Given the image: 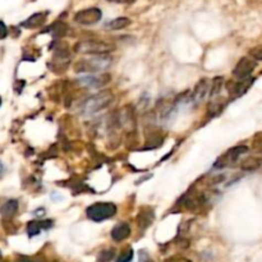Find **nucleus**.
<instances>
[{"mask_svg": "<svg viewBox=\"0 0 262 262\" xmlns=\"http://www.w3.org/2000/svg\"><path fill=\"white\" fill-rule=\"evenodd\" d=\"M114 101V95L111 91H100L98 94L92 95L89 99H86L83 101L81 106H79V111L85 116H92L95 114H98L101 110L106 109L111 103Z\"/></svg>", "mask_w": 262, "mask_h": 262, "instance_id": "obj_1", "label": "nucleus"}, {"mask_svg": "<svg viewBox=\"0 0 262 262\" xmlns=\"http://www.w3.org/2000/svg\"><path fill=\"white\" fill-rule=\"evenodd\" d=\"M113 59L109 55H94L90 58L79 59L74 64L76 73H98L106 70L111 65Z\"/></svg>", "mask_w": 262, "mask_h": 262, "instance_id": "obj_2", "label": "nucleus"}, {"mask_svg": "<svg viewBox=\"0 0 262 262\" xmlns=\"http://www.w3.org/2000/svg\"><path fill=\"white\" fill-rule=\"evenodd\" d=\"M115 50V45L103 40H83L74 45V52L78 54L106 55Z\"/></svg>", "mask_w": 262, "mask_h": 262, "instance_id": "obj_3", "label": "nucleus"}, {"mask_svg": "<svg viewBox=\"0 0 262 262\" xmlns=\"http://www.w3.org/2000/svg\"><path fill=\"white\" fill-rule=\"evenodd\" d=\"M87 217L94 221H104L106 219H111L116 213V206L111 202H98L90 206L87 210Z\"/></svg>", "mask_w": 262, "mask_h": 262, "instance_id": "obj_4", "label": "nucleus"}, {"mask_svg": "<svg viewBox=\"0 0 262 262\" xmlns=\"http://www.w3.org/2000/svg\"><path fill=\"white\" fill-rule=\"evenodd\" d=\"M256 65H257V61L255 60V59L248 58V56L242 58L241 60L238 61V64L235 65L234 70H233V76H234L235 78L239 79V81L250 78V76L252 74L253 69L256 68Z\"/></svg>", "mask_w": 262, "mask_h": 262, "instance_id": "obj_5", "label": "nucleus"}, {"mask_svg": "<svg viewBox=\"0 0 262 262\" xmlns=\"http://www.w3.org/2000/svg\"><path fill=\"white\" fill-rule=\"evenodd\" d=\"M101 17H103V14H101V10L99 8H89V9L79 10L78 13H76L74 21L79 23V25L91 26L98 23L101 19Z\"/></svg>", "mask_w": 262, "mask_h": 262, "instance_id": "obj_6", "label": "nucleus"}, {"mask_svg": "<svg viewBox=\"0 0 262 262\" xmlns=\"http://www.w3.org/2000/svg\"><path fill=\"white\" fill-rule=\"evenodd\" d=\"M111 76L107 73H100V74H91V76H86L81 77V78L77 79V83L83 87H89V89H99V87H103L106 83L110 82Z\"/></svg>", "mask_w": 262, "mask_h": 262, "instance_id": "obj_7", "label": "nucleus"}, {"mask_svg": "<svg viewBox=\"0 0 262 262\" xmlns=\"http://www.w3.org/2000/svg\"><path fill=\"white\" fill-rule=\"evenodd\" d=\"M247 151H248V149L246 146L233 147V149L229 150L225 155H223L219 158V160H217L216 164H215V168H223V166H226V165L232 164V162H234L235 160H238L239 156L246 154Z\"/></svg>", "mask_w": 262, "mask_h": 262, "instance_id": "obj_8", "label": "nucleus"}, {"mask_svg": "<svg viewBox=\"0 0 262 262\" xmlns=\"http://www.w3.org/2000/svg\"><path fill=\"white\" fill-rule=\"evenodd\" d=\"M155 215H154V210L151 208H142L138 212L137 216V225L141 229L149 228L153 224Z\"/></svg>", "mask_w": 262, "mask_h": 262, "instance_id": "obj_9", "label": "nucleus"}, {"mask_svg": "<svg viewBox=\"0 0 262 262\" xmlns=\"http://www.w3.org/2000/svg\"><path fill=\"white\" fill-rule=\"evenodd\" d=\"M131 235V226L127 223H119L111 230V238L115 242H122Z\"/></svg>", "mask_w": 262, "mask_h": 262, "instance_id": "obj_10", "label": "nucleus"}, {"mask_svg": "<svg viewBox=\"0 0 262 262\" xmlns=\"http://www.w3.org/2000/svg\"><path fill=\"white\" fill-rule=\"evenodd\" d=\"M18 209V201H17V200H9V201H6L5 204L1 206L0 213H1V216H3L4 219H12V217H14L15 215H17Z\"/></svg>", "mask_w": 262, "mask_h": 262, "instance_id": "obj_11", "label": "nucleus"}, {"mask_svg": "<svg viewBox=\"0 0 262 262\" xmlns=\"http://www.w3.org/2000/svg\"><path fill=\"white\" fill-rule=\"evenodd\" d=\"M52 220H45V221H30V223L27 224V233L30 237H35V235L40 234L41 229L52 228Z\"/></svg>", "mask_w": 262, "mask_h": 262, "instance_id": "obj_12", "label": "nucleus"}, {"mask_svg": "<svg viewBox=\"0 0 262 262\" xmlns=\"http://www.w3.org/2000/svg\"><path fill=\"white\" fill-rule=\"evenodd\" d=\"M253 83V78H246L242 79V81H238V82L233 83L232 89H229V92L233 96H241L242 94L247 91L251 87V85Z\"/></svg>", "mask_w": 262, "mask_h": 262, "instance_id": "obj_13", "label": "nucleus"}, {"mask_svg": "<svg viewBox=\"0 0 262 262\" xmlns=\"http://www.w3.org/2000/svg\"><path fill=\"white\" fill-rule=\"evenodd\" d=\"M46 13H36V14L31 15L27 21L22 23V26L26 28H37L40 26H43L46 21Z\"/></svg>", "mask_w": 262, "mask_h": 262, "instance_id": "obj_14", "label": "nucleus"}, {"mask_svg": "<svg viewBox=\"0 0 262 262\" xmlns=\"http://www.w3.org/2000/svg\"><path fill=\"white\" fill-rule=\"evenodd\" d=\"M208 86H209L208 79H204L202 82L198 83L197 87H196V90L192 94L193 100H195L196 103H200L201 100H204L205 96H206V94H208V91H209Z\"/></svg>", "mask_w": 262, "mask_h": 262, "instance_id": "obj_15", "label": "nucleus"}, {"mask_svg": "<svg viewBox=\"0 0 262 262\" xmlns=\"http://www.w3.org/2000/svg\"><path fill=\"white\" fill-rule=\"evenodd\" d=\"M131 23V19L129 18H125V17H120V18H116V19H113L111 22H109L106 25V27L109 28V30H122V28L127 27V26Z\"/></svg>", "mask_w": 262, "mask_h": 262, "instance_id": "obj_16", "label": "nucleus"}, {"mask_svg": "<svg viewBox=\"0 0 262 262\" xmlns=\"http://www.w3.org/2000/svg\"><path fill=\"white\" fill-rule=\"evenodd\" d=\"M260 165H261V160H260V158L250 157L247 158V160H244L241 166L243 170H256Z\"/></svg>", "mask_w": 262, "mask_h": 262, "instance_id": "obj_17", "label": "nucleus"}, {"mask_svg": "<svg viewBox=\"0 0 262 262\" xmlns=\"http://www.w3.org/2000/svg\"><path fill=\"white\" fill-rule=\"evenodd\" d=\"M221 86H223V78L216 77V78L213 79L212 83H211V89H210L211 98H213V96H216V95L220 94V91H221Z\"/></svg>", "mask_w": 262, "mask_h": 262, "instance_id": "obj_18", "label": "nucleus"}, {"mask_svg": "<svg viewBox=\"0 0 262 262\" xmlns=\"http://www.w3.org/2000/svg\"><path fill=\"white\" fill-rule=\"evenodd\" d=\"M115 256V251L114 250H104L99 255V261L100 262H110Z\"/></svg>", "mask_w": 262, "mask_h": 262, "instance_id": "obj_19", "label": "nucleus"}, {"mask_svg": "<svg viewBox=\"0 0 262 262\" xmlns=\"http://www.w3.org/2000/svg\"><path fill=\"white\" fill-rule=\"evenodd\" d=\"M133 259V251L132 248H127L125 251H123L118 257V261L116 262H131Z\"/></svg>", "mask_w": 262, "mask_h": 262, "instance_id": "obj_20", "label": "nucleus"}, {"mask_svg": "<svg viewBox=\"0 0 262 262\" xmlns=\"http://www.w3.org/2000/svg\"><path fill=\"white\" fill-rule=\"evenodd\" d=\"M54 28H55V32H54L55 36L60 37L67 32V26H65L64 23H56V25L54 26Z\"/></svg>", "mask_w": 262, "mask_h": 262, "instance_id": "obj_21", "label": "nucleus"}, {"mask_svg": "<svg viewBox=\"0 0 262 262\" xmlns=\"http://www.w3.org/2000/svg\"><path fill=\"white\" fill-rule=\"evenodd\" d=\"M251 55H252V59H255L256 61L261 60L262 55H261V48H256L251 52Z\"/></svg>", "mask_w": 262, "mask_h": 262, "instance_id": "obj_22", "label": "nucleus"}, {"mask_svg": "<svg viewBox=\"0 0 262 262\" xmlns=\"http://www.w3.org/2000/svg\"><path fill=\"white\" fill-rule=\"evenodd\" d=\"M6 35H8V28H6V26L4 25L3 22L0 21V40L5 39Z\"/></svg>", "mask_w": 262, "mask_h": 262, "instance_id": "obj_23", "label": "nucleus"}, {"mask_svg": "<svg viewBox=\"0 0 262 262\" xmlns=\"http://www.w3.org/2000/svg\"><path fill=\"white\" fill-rule=\"evenodd\" d=\"M140 262H153V261H151L149 255H147L145 251H142V252L140 253Z\"/></svg>", "mask_w": 262, "mask_h": 262, "instance_id": "obj_24", "label": "nucleus"}, {"mask_svg": "<svg viewBox=\"0 0 262 262\" xmlns=\"http://www.w3.org/2000/svg\"><path fill=\"white\" fill-rule=\"evenodd\" d=\"M109 1H115V3H124V4H131L136 0H109Z\"/></svg>", "mask_w": 262, "mask_h": 262, "instance_id": "obj_25", "label": "nucleus"}, {"mask_svg": "<svg viewBox=\"0 0 262 262\" xmlns=\"http://www.w3.org/2000/svg\"><path fill=\"white\" fill-rule=\"evenodd\" d=\"M17 262H40L39 260H35V259H21V260H18V261Z\"/></svg>", "mask_w": 262, "mask_h": 262, "instance_id": "obj_26", "label": "nucleus"}, {"mask_svg": "<svg viewBox=\"0 0 262 262\" xmlns=\"http://www.w3.org/2000/svg\"><path fill=\"white\" fill-rule=\"evenodd\" d=\"M0 105H1V98H0Z\"/></svg>", "mask_w": 262, "mask_h": 262, "instance_id": "obj_27", "label": "nucleus"}, {"mask_svg": "<svg viewBox=\"0 0 262 262\" xmlns=\"http://www.w3.org/2000/svg\"><path fill=\"white\" fill-rule=\"evenodd\" d=\"M0 260H1V255H0Z\"/></svg>", "mask_w": 262, "mask_h": 262, "instance_id": "obj_28", "label": "nucleus"}, {"mask_svg": "<svg viewBox=\"0 0 262 262\" xmlns=\"http://www.w3.org/2000/svg\"><path fill=\"white\" fill-rule=\"evenodd\" d=\"M169 262H170V261H169Z\"/></svg>", "mask_w": 262, "mask_h": 262, "instance_id": "obj_29", "label": "nucleus"}]
</instances>
